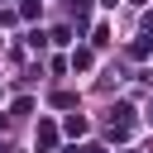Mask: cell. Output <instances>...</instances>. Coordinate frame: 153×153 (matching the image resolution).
I'll return each mask as SVG.
<instances>
[{
	"mask_svg": "<svg viewBox=\"0 0 153 153\" xmlns=\"http://www.w3.org/2000/svg\"><path fill=\"white\" fill-rule=\"evenodd\" d=\"M143 33H148V38H153V10H148V14H143Z\"/></svg>",
	"mask_w": 153,
	"mask_h": 153,
	"instance_id": "cell-6",
	"label": "cell"
},
{
	"mask_svg": "<svg viewBox=\"0 0 153 153\" xmlns=\"http://www.w3.org/2000/svg\"><path fill=\"white\" fill-rule=\"evenodd\" d=\"M100 5H110V10H115V5H120V0H100Z\"/></svg>",
	"mask_w": 153,
	"mask_h": 153,
	"instance_id": "cell-7",
	"label": "cell"
},
{
	"mask_svg": "<svg viewBox=\"0 0 153 153\" xmlns=\"http://www.w3.org/2000/svg\"><path fill=\"white\" fill-rule=\"evenodd\" d=\"M72 67H91V48H76L72 53Z\"/></svg>",
	"mask_w": 153,
	"mask_h": 153,
	"instance_id": "cell-4",
	"label": "cell"
},
{
	"mask_svg": "<svg viewBox=\"0 0 153 153\" xmlns=\"http://www.w3.org/2000/svg\"><path fill=\"white\" fill-rule=\"evenodd\" d=\"M67 134H86V120L81 115H67Z\"/></svg>",
	"mask_w": 153,
	"mask_h": 153,
	"instance_id": "cell-5",
	"label": "cell"
},
{
	"mask_svg": "<svg viewBox=\"0 0 153 153\" xmlns=\"http://www.w3.org/2000/svg\"><path fill=\"white\" fill-rule=\"evenodd\" d=\"M148 120H153V105H148Z\"/></svg>",
	"mask_w": 153,
	"mask_h": 153,
	"instance_id": "cell-8",
	"label": "cell"
},
{
	"mask_svg": "<svg viewBox=\"0 0 153 153\" xmlns=\"http://www.w3.org/2000/svg\"><path fill=\"white\" fill-rule=\"evenodd\" d=\"M53 105H57V110H72V105H76V96H72V91H57V96H53Z\"/></svg>",
	"mask_w": 153,
	"mask_h": 153,
	"instance_id": "cell-2",
	"label": "cell"
},
{
	"mask_svg": "<svg viewBox=\"0 0 153 153\" xmlns=\"http://www.w3.org/2000/svg\"><path fill=\"white\" fill-rule=\"evenodd\" d=\"M53 143H57V129L43 120V124H38V148H53Z\"/></svg>",
	"mask_w": 153,
	"mask_h": 153,
	"instance_id": "cell-1",
	"label": "cell"
},
{
	"mask_svg": "<svg viewBox=\"0 0 153 153\" xmlns=\"http://www.w3.org/2000/svg\"><path fill=\"white\" fill-rule=\"evenodd\" d=\"M129 53H134V57H148V53H153V43H148V33H143V38H139V43H134Z\"/></svg>",
	"mask_w": 153,
	"mask_h": 153,
	"instance_id": "cell-3",
	"label": "cell"
}]
</instances>
